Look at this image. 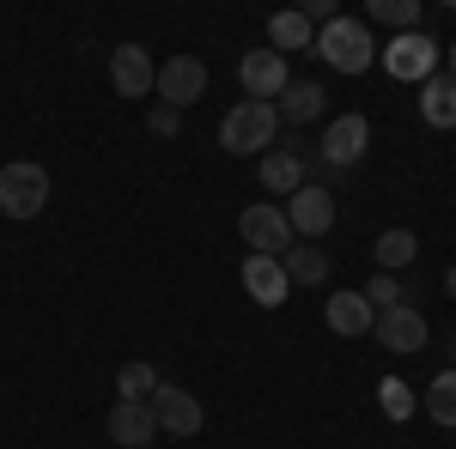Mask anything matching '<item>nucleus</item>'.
<instances>
[{"mask_svg":"<svg viewBox=\"0 0 456 449\" xmlns=\"http://www.w3.org/2000/svg\"><path fill=\"white\" fill-rule=\"evenodd\" d=\"M311 55H322L335 73H365L378 61V43H371V31H365L359 19H329V25L316 31Z\"/></svg>","mask_w":456,"mask_h":449,"instance_id":"nucleus-1","label":"nucleus"},{"mask_svg":"<svg viewBox=\"0 0 456 449\" xmlns=\"http://www.w3.org/2000/svg\"><path fill=\"white\" fill-rule=\"evenodd\" d=\"M274 134H281V116H274V104H256V98L232 104V109H225V122H219V146H225L232 158H244V152H268Z\"/></svg>","mask_w":456,"mask_h":449,"instance_id":"nucleus-2","label":"nucleus"},{"mask_svg":"<svg viewBox=\"0 0 456 449\" xmlns=\"http://www.w3.org/2000/svg\"><path fill=\"white\" fill-rule=\"evenodd\" d=\"M43 207H49V171H43L37 158L6 164V171H0V212H6V219H37Z\"/></svg>","mask_w":456,"mask_h":449,"instance_id":"nucleus-3","label":"nucleus"},{"mask_svg":"<svg viewBox=\"0 0 456 449\" xmlns=\"http://www.w3.org/2000/svg\"><path fill=\"white\" fill-rule=\"evenodd\" d=\"M378 61H384L389 79L426 85V79L438 73V43H432L426 31H402V36H389V49H378Z\"/></svg>","mask_w":456,"mask_h":449,"instance_id":"nucleus-4","label":"nucleus"},{"mask_svg":"<svg viewBox=\"0 0 456 449\" xmlns=\"http://www.w3.org/2000/svg\"><path fill=\"white\" fill-rule=\"evenodd\" d=\"M238 237L249 243V255H286L292 249V225L274 201H256V207L238 212Z\"/></svg>","mask_w":456,"mask_h":449,"instance_id":"nucleus-5","label":"nucleus"},{"mask_svg":"<svg viewBox=\"0 0 456 449\" xmlns=\"http://www.w3.org/2000/svg\"><path fill=\"white\" fill-rule=\"evenodd\" d=\"M201 92H208V68L195 61V55H171V61H159V79H152V98L171 109H189L201 104Z\"/></svg>","mask_w":456,"mask_h":449,"instance_id":"nucleus-6","label":"nucleus"},{"mask_svg":"<svg viewBox=\"0 0 456 449\" xmlns=\"http://www.w3.org/2000/svg\"><path fill=\"white\" fill-rule=\"evenodd\" d=\"M365 146H371V122L347 109V116H335V122L322 128V152H316V158H322L329 171H347V164L365 158Z\"/></svg>","mask_w":456,"mask_h":449,"instance_id":"nucleus-7","label":"nucleus"},{"mask_svg":"<svg viewBox=\"0 0 456 449\" xmlns=\"http://www.w3.org/2000/svg\"><path fill=\"white\" fill-rule=\"evenodd\" d=\"M238 85H244V98H256V104H274L286 85H292L286 55H274V49H249L244 61H238Z\"/></svg>","mask_w":456,"mask_h":449,"instance_id":"nucleus-8","label":"nucleus"},{"mask_svg":"<svg viewBox=\"0 0 456 449\" xmlns=\"http://www.w3.org/2000/svg\"><path fill=\"white\" fill-rule=\"evenodd\" d=\"M281 212H286V225H292V237H322L335 225V195L322 182H305L298 195H286Z\"/></svg>","mask_w":456,"mask_h":449,"instance_id":"nucleus-9","label":"nucleus"},{"mask_svg":"<svg viewBox=\"0 0 456 449\" xmlns=\"http://www.w3.org/2000/svg\"><path fill=\"white\" fill-rule=\"evenodd\" d=\"M152 419H159V431H165V437H195L208 413H201V401H195L189 389L159 382V395H152Z\"/></svg>","mask_w":456,"mask_h":449,"instance_id":"nucleus-10","label":"nucleus"},{"mask_svg":"<svg viewBox=\"0 0 456 449\" xmlns=\"http://www.w3.org/2000/svg\"><path fill=\"white\" fill-rule=\"evenodd\" d=\"M152 79H159V61L146 55L141 43L110 49V85H116V98H146V92H152Z\"/></svg>","mask_w":456,"mask_h":449,"instance_id":"nucleus-11","label":"nucleus"},{"mask_svg":"<svg viewBox=\"0 0 456 449\" xmlns=\"http://www.w3.org/2000/svg\"><path fill=\"white\" fill-rule=\"evenodd\" d=\"M371 341L389 346V352H420V346H426V316L414 310V304L378 310V322H371Z\"/></svg>","mask_w":456,"mask_h":449,"instance_id":"nucleus-12","label":"nucleus"},{"mask_svg":"<svg viewBox=\"0 0 456 449\" xmlns=\"http://www.w3.org/2000/svg\"><path fill=\"white\" fill-rule=\"evenodd\" d=\"M244 292L262 304V310H274L286 304V292H292V279H286L281 255H244Z\"/></svg>","mask_w":456,"mask_h":449,"instance_id":"nucleus-13","label":"nucleus"},{"mask_svg":"<svg viewBox=\"0 0 456 449\" xmlns=\"http://www.w3.org/2000/svg\"><path fill=\"white\" fill-rule=\"evenodd\" d=\"M305 176H311V164H305L298 146H268V152H262V188H268V195H298Z\"/></svg>","mask_w":456,"mask_h":449,"instance_id":"nucleus-14","label":"nucleus"},{"mask_svg":"<svg viewBox=\"0 0 456 449\" xmlns=\"http://www.w3.org/2000/svg\"><path fill=\"white\" fill-rule=\"evenodd\" d=\"M110 437L122 449H146L159 437V419H152L146 401H116V407H110Z\"/></svg>","mask_w":456,"mask_h":449,"instance_id":"nucleus-15","label":"nucleus"},{"mask_svg":"<svg viewBox=\"0 0 456 449\" xmlns=\"http://www.w3.org/2000/svg\"><path fill=\"white\" fill-rule=\"evenodd\" d=\"M322 316H329V328H335V334H347V341H365V334H371V322H378V310L365 304V292H335V298L322 304Z\"/></svg>","mask_w":456,"mask_h":449,"instance_id":"nucleus-16","label":"nucleus"},{"mask_svg":"<svg viewBox=\"0 0 456 449\" xmlns=\"http://www.w3.org/2000/svg\"><path fill=\"white\" fill-rule=\"evenodd\" d=\"M322 104H329V92H322L316 79H292L281 98H274V116L298 128V122H316V116H322Z\"/></svg>","mask_w":456,"mask_h":449,"instance_id":"nucleus-17","label":"nucleus"},{"mask_svg":"<svg viewBox=\"0 0 456 449\" xmlns=\"http://www.w3.org/2000/svg\"><path fill=\"white\" fill-rule=\"evenodd\" d=\"M420 116H426V128H456V73H432L420 85Z\"/></svg>","mask_w":456,"mask_h":449,"instance_id":"nucleus-18","label":"nucleus"},{"mask_svg":"<svg viewBox=\"0 0 456 449\" xmlns=\"http://www.w3.org/2000/svg\"><path fill=\"white\" fill-rule=\"evenodd\" d=\"M371 255H378V274H395V268H408V261L420 255V237H414L408 225H389L384 237L371 243Z\"/></svg>","mask_w":456,"mask_h":449,"instance_id":"nucleus-19","label":"nucleus"},{"mask_svg":"<svg viewBox=\"0 0 456 449\" xmlns=\"http://www.w3.org/2000/svg\"><path fill=\"white\" fill-rule=\"evenodd\" d=\"M281 268H286L292 285H322V279H329V255H322L316 243H292L281 255Z\"/></svg>","mask_w":456,"mask_h":449,"instance_id":"nucleus-20","label":"nucleus"},{"mask_svg":"<svg viewBox=\"0 0 456 449\" xmlns=\"http://www.w3.org/2000/svg\"><path fill=\"white\" fill-rule=\"evenodd\" d=\"M268 43H274V55H286V49H311L316 31H311L305 12H274V19H268Z\"/></svg>","mask_w":456,"mask_h":449,"instance_id":"nucleus-21","label":"nucleus"},{"mask_svg":"<svg viewBox=\"0 0 456 449\" xmlns=\"http://www.w3.org/2000/svg\"><path fill=\"white\" fill-rule=\"evenodd\" d=\"M420 407H426V419H438V425H451V431H456V371H438V377L426 382Z\"/></svg>","mask_w":456,"mask_h":449,"instance_id":"nucleus-22","label":"nucleus"},{"mask_svg":"<svg viewBox=\"0 0 456 449\" xmlns=\"http://www.w3.org/2000/svg\"><path fill=\"white\" fill-rule=\"evenodd\" d=\"M152 395H159V371L152 365H122V377H116V401H146L152 407Z\"/></svg>","mask_w":456,"mask_h":449,"instance_id":"nucleus-23","label":"nucleus"},{"mask_svg":"<svg viewBox=\"0 0 456 449\" xmlns=\"http://www.w3.org/2000/svg\"><path fill=\"white\" fill-rule=\"evenodd\" d=\"M378 407H384V413L402 425V419L420 413V395H414V389H408L402 377H384V382H378Z\"/></svg>","mask_w":456,"mask_h":449,"instance_id":"nucleus-24","label":"nucleus"},{"mask_svg":"<svg viewBox=\"0 0 456 449\" xmlns=\"http://www.w3.org/2000/svg\"><path fill=\"white\" fill-rule=\"evenodd\" d=\"M371 19L389 25V31H420V0H371Z\"/></svg>","mask_w":456,"mask_h":449,"instance_id":"nucleus-25","label":"nucleus"},{"mask_svg":"<svg viewBox=\"0 0 456 449\" xmlns=\"http://www.w3.org/2000/svg\"><path fill=\"white\" fill-rule=\"evenodd\" d=\"M365 304H371V310H395V304H402L395 274H378V279H371V285H365Z\"/></svg>","mask_w":456,"mask_h":449,"instance_id":"nucleus-26","label":"nucleus"},{"mask_svg":"<svg viewBox=\"0 0 456 449\" xmlns=\"http://www.w3.org/2000/svg\"><path fill=\"white\" fill-rule=\"evenodd\" d=\"M146 128H152L159 140H171L176 128H183V109H171V104H152V109H146Z\"/></svg>","mask_w":456,"mask_h":449,"instance_id":"nucleus-27","label":"nucleus"},{"mask_svg":"<svg viewBox=\"0 0 456 449\" xmlns=\"http://www.w3.org/2000/svg\"><path fill=\"white\" fill-rule=\"evenodd\" d=\"M305 19H311V25H329V19H335V0H311Z\"/></svg>","mask_w":456,"mask_h":449,"instance_id":"nucleus-28","label":"nucleus"},{"mask_svg":"<svg viewBox=\"0 0 456 449\" xmlns=\"http://www.w3.org/2000/svg\"><path fill=\"white\" fill-rule=\"evenodd\" d=\"M444 292H451V298H456V268H451V274H444Z\"/></svg>","mask_w":456,"mask_h":449,"instance_id":"nucleus-29","label":"nucleus"},{"mask_svg":"<svg viewBox=\"0 0 456 449\" xmlns=\"http://www.w3.org/2000/svg\"><path fill=\"white\" fill-rule=\"evenodd\" d=\"M444 73H456V43H451V55H444Z\"/></svg>","mask_w":456,"mask_h":449,"instance_id":"nucleus-30","label":"nucleus"},{"mask_svg":"<svg viewBox=\"0 0 456 449\" xmlns=\"http://www.w3.org/2000/svg\"><path fill=\"white\" fill-rule=\"evenodd\" d=\"M451 371H456V334H451Z\"/></svg>","mask_w":456,"mask_h":449,"instance_id":"nucleus-31","label":"nucleus"}]
</instances>
